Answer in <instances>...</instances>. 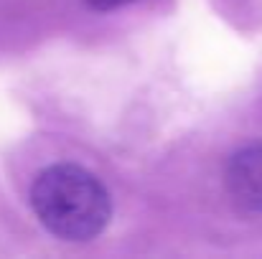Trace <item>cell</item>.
<instances>
[{
  "mask_svg": "<svg viewBox=\"0 0 262 259\" xmlns=\"http://www.w3.org/2000/svg\"><path fill=\"white\" fill-rule=\"evenodd\" d=\"M31 203L41 224L67 242H89L107 226L112 201L107 188L79 166H51L31 188Z\"/></svg>",
  "mask_w": 262,
  "mask_h": 259,
  "instance_id": "6da1fadb",
  "label": "cell"
},
{
  "mask_svg": "<svg viewBox=\"0 0 262 259\" xmlns=\"http://www.w3.org/2000/svg\"><path fill=\"white\" fill-rule=\"evenodd\" d=\"M227 188L242 208L262 214V145L232 155L227 166Z\"/></svg>",
  "mask_w": 262,
  "mask_h": 259,
  "instance_id": "7a4b0ae2",
  "label": "cell"
},
{
  "mask_svg": "<svg viewBox=\"0 0 262 259\" xmlns=\"http://www.w3.org/2000/svg\"><path fill=\"white\" fill-rule=\"evenodd\" d=\"M92 8H97V10H110V8H120V5H125V3H133V0H87Z\"/></svg>",
  "mask_w": 262,
  "mask_h": 259,
  "instance_id": "3957f363",
  "label": "cell"
}]
</instances>
